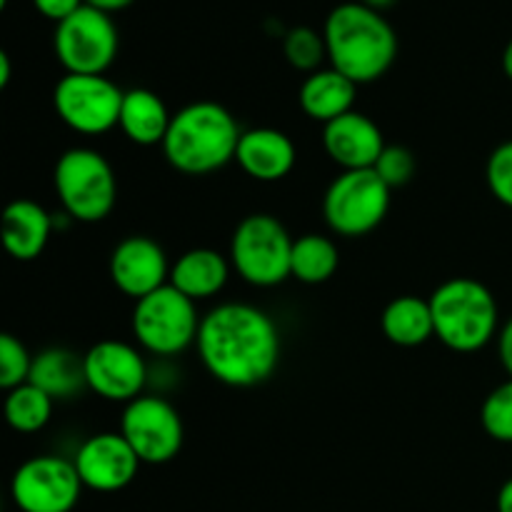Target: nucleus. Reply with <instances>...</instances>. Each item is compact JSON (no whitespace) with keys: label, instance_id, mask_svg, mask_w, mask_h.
I'll return each mask as SVG.
<instances>
[{"label":"nucleus","instance_id":"1","mask_svg":"<svg viewBox=\"0 0 512 512\" xmlns=\"http://www.w3.org/2000/svg\"><path fill=\"white\" fill-rule=\"evenodd\" d=\"M195 348L205 370L228 388L263 385L283 353L275 320L248 303H223L205 313Z\"/></svg>","mask_w":512,"mask_h":512},{"label":"nucleus","instance_id":"2","mask_svg":"<svg viewBox=\"0 0 512 512\" xmlns=\"http://www.w3.org/2000/svg\"><path fill=\"white\" fill-rule=\"evenodd\" d=\"M330 68L348 75L353 83H375L398 58V35L380 10L360 0L340 3L330 10L323 28Z\"/></svg>","mask_w":512,"mask_h":512},{"label":"nucleus","instance_id":"3","mask_svg":"<svg viewBox=\"0 0 512 512\" xmlns=\"http://www.w3.org/2000/svg\"><path fill=\"white\" fill-rule=\"evenodd\" d=\"M240 135L238 120L225 105L198 100L173 115L163 153L178 173L208 175L233 163Z\"/></svg>","mask_w":512,"mask_h":512},{"label":"nucleus","instance_id":"4","mask_svg":"<svg viewBox=\"0 0 512 512\" xmlns=\"http://www.w3.org/2000/svg\"><path fill=\"white\" fill-rule=\"evenodd\" d=\"M435 338L455 353H478L498 338L500 310L488 285L475 278H450L430 295Z\"/></svg>","mask_w":512,"mask_h":512},{"label":"nucleus","instance_id":"5","mask_svg":"<svg viewBox=\"0 0 512 512\" xmlns=\"http://www.w3.org/2000/svg\"><path fill=\"white\" fill-rule=\"evenodd\" d=\"M53 185L65 215L78 223H100L118 200L113 165L93 148L65 150L55 163Z\"/></svg>","mask_w":512,"mask_h":512},{"label":"nucleus","instance_id":"6","mask_svg":"<svg viewBox=\"0 0 512 512\" xmlns=\"http://www.w3.org/2000/svg\"><path fill=\"white\" fill-rule=\"evenodd\" d=\"M293 243L288 228L275 215L253 213L235 228L230 265L253 288H275L290 278Z\"/></svg>","mask_w":512,"mask_h":512},{"label":"nucleus","instance_id":"7","mask_svg":"<svg viewBox=\"0 0 512 512\" xmlns=\"http://www.w3.org/2000/svg\"><path fill=\"white\" fill-rule=\"evenodd\" d=\"M200 320L195 300L168 283L135 300L130 325L140 348L158 358H170L198 343Z\"/></svg>","mask_w":512,"mask_h":512},{"label":"nucleus","instance_id":"8","mask_svg":"<svg viewBox=\"0 0 512 512\" xmlns=\"http://www.w3.org/2000/svg\"><path fill=\"white\" fill-rule=\"evenodd\" d=\"M393 190L373 168L343 170L323 198L328 228L343 238H360L378 228L390 210Z\"/></svg>","mask_w":512,"mask_h":512},{"label":"nucleus","instance_id":"9","mask_svg":"<svg viewBox=\"0 0 512 512\" xmlns=\"http://www.w3.org/2000/svg\"><path fill=\"white\" fill-rule=\"evenodd\" d=\"M118 28L113 18L93 5H83L58 23L53 35L55 58L65 73L105 75L118 55Z\"/></svg>","mask_w":512,"mask_h":512},{"label":"nucleus","instance_id":"10","mask_svg":"<svg viewBox=\"0 0 512 512\" xmlns=\"http://www.w3.org/2000/svg\"><path fill=\"white\" fill-rule=\"evenodd\" d=\"M125 90L105 75L65 73L53 90V108L70 130L103 135L118 128Z\"/></svg>","mask_w":512,"mask_h":512},{"label":"nucleus","instance_id":"11","mask_svg":"<svg viewBox=\"0 0 512 512\" xmlns=\"http://www.w3.org/2000/svg\"><path fill=\"white\" fill-rule=\"evenodd\" d=\"M83 488L73 460L35 455L13 473L10 498L20 512H73Z\"/></svg>","mask_w":512,"mask_h":512},{"label":"nucleus","instance_id":"12","mask_svg":"<svg viewBox=\"0 0 512 512\" xmlns=\"http://www.w3.org/2000/svg\"><path fill=\"white\" fill-rule=\"evenodd\" d=\"M120 433L143 465H165L183 450L185 428L178 410L160 395H140L125 405Z\"/></svg>","mask_w":512,"mask_h":512},{"label":"nucleus","instance_id":"13","mask_svg":"<svg viewBox=\"0 0 512 512\" xmlns=\"http://www.w3.org/2000/svg\"><path fill=\"white\" fill-rule=\"evenodd\" d=\"M88 390L110 403H133L148 383V363L135 345L100 340L83 355Z\"/></svg>","mask_w":512,"mask_h":512},{"label":"nucleus","instance_id":"14","mask_svg":"<svg viewBox=\"0 0 512 512\" xmlns=\"http://www.w3.org/2000/svg\"><path fill=\"white\" fill-rule=\"evenodd\" d=\"M73 463L85 488L95 493L125 490L143 465L123 433L90 435L78 448Z\"/></svg>","mask_w":512,"mask_h":512},{"label":"nucleus","instance_id":"15","mask_svg":"<svg viewBox=\"0 0 512 512\" xmlns=\"http://www.w3.org/2000/svg\"><path fill=\"white\" fill-rule=\"evenodd\" d=\"M168 255L148 235H130L110 255V280L128 298H145L170 283Z\"/></svg>","mask_w":512,"mask_h":512},{"label":"nucleus","instance_id":"16","mask_svg":"<svg viewBox=\"0 0 512 512\" xmlns=\"http://www.w3.org/2000/svg\"><path fill=\"white\" fill-rule=\"evenodd\" d=\"M323 148L328 158L343 170H370L375 168L388 143L373 118L350 110L323 125Z\"/></svg>","mask_w":512,"mask_h":512},{"label":"nucleus","instance_id":"17","mask_svg":"<svg viewBox=\"0 0 512 512\" xmlns=\"http://www.w3.org/2000/svg\"><path fill=\"white\" fill-rule=\"evenodd\" d=\"M298 160V150L288 133L278 128L243 130L235 163L258 183H278L288 178Z\"/></svg>","mask_w":512,"mask_h":512},{"label":"nucleus","instance_id":"18","mask_svg":"<svg viewBox=\"0 0 512 512\" xmlns=\"http://www.w3.org/2000/svg\"><path fill=\"white\" fill-rule=\"evenodd\" d=\"M55 220L48 210L30 198H18L3 210V245L8 255L20 263L40 258L48 248Z\"/></svg>","mask_w":512,"mask_h":512},{"label":"nucleus","instance_id":"19","mask_svg":"<svg viewBox=\"0 0 512 512\" xmlns=\"http://www.w3.org/2000/svg\"><path fill=\"white\" fill-rule=\"evenodd\" d=\"M230 258L213 248H193L180 255L170 268V285L190 300L215 298L220 290L228 285L230 278Z\"/></svg>","mask_w":512,"mask_h":512},{"label":"nucleus","instance_id":"20","mask_svg":"<svg viewBox=\"0 0 512 512\" xmlns=\"http://www.w3.org/2000/svg\"><path fill=\"white\" fill-rule=\"evenodd\" d=\"M358 95V83L335 68H320L303 80L298 93L300 110L315 123L328 125L330 120L350 113Z\"/></svg>","mask_w":512,"mask_h":512},{"label":"nucleus","instance_id":"21","mask_svg":"<svg viewBox=\"0 0 512 512\" xmlns=\"http://www.w3.org/2000/svg\"><path fill=\"white\" fill-rule=\"evenodd\" d=\"M170 120H173V115L158 93L148 88L125 90L118 128L123 130L130 143L140 145V148L163 145Z\"/></svg>","mask_w":512,"mask_h":512},{"label":"nucleus","instance_id":"22","mask_svg":"<svg viewBox=\"0 0 512 512\" xmlns=\"http://www.w3.org/2000/svg\"><path fill=\"white\" fill-rule=\"evenodd\" d=\"M383 335L398 348H418L425 345L435 335L433 310L430 300L418 298V295H400L390 300L380 318Z\"/></svg>","mask_w":512,"mask_h":512},{"label":"nucleus","instance_id":"23","mask_svg":"<svg viewBox=\"0 0 512 512\" xmlns=\"http://www.w3.org/2000/svg\"><path fill=\"white\" fill-rule=\"evenodd\" d=\"M28 383L38 385L53 400L75 398L80 390L88 388L83 358L68 348L43 350V353L33 355V368H30Z\"/></svg>","mask_w":512,"mask_h":512},{"label":"nucleus","instance_id":"24","mask_svg":"<svg viewBox=\"0 0 512 512\" xmlns=\"http://www.w3.org/2000/svg\"><path fill=\"white\" fill-rule=\"evenodd\" d=\"M340 265L338 245L318 233H308L293 243L290 275L305 285L328 283Z\"/></svg>","mask_w":512,"mask_h":512},{"label":"nucleus","instance_id":"25","mask_svg":"<svg viewBox=\"0 0 512 512\" xmlns=\"http://www.w3.org/2000/svg\"><path fill=\"white\" fill-rule=\"evenodd\" d=\"M53 403L55 400L45 390H40L38 385L23 383L18 388L8 390L3 413L15 433L30 435L38 433V430H43L50 423V418H53Z\"/></svg>","mask_w":512,"mask_h":512},{"label":"nucleus","instance_id":"26","mask_svg":"<svg viewBox=\"0 0 512 512\" xmlns=\"http://www.w3.org/2000/svg\"><path fill=\"white\" fill-rule=\"evenodd\" d=\"M283 53L295 70H303L308 75L323 68V60H328L323 33L310 25H298V28L288 30L283 40Z\"/></svg>","mask_w":512,"mask_h":512},{"label":"nucleus","instance_id":"27","mask_svg":"<svg viewBox=\"0 0 512 512\" xmlns=\"http://www.w3.org/2000/svg\"><path fill=\"white\" fill-rule=\"evenodd\" d=\"M483 430L498 443H512V378L493 390L480 408Z\"/></svg>","mask_w":512,"mask_h":512},{"label":"nucleus","instance_id":"28","mask_svg":"<svg viewBox=\"0 0 512 512\" xmlns=\"http://www.w3.org/2000/svg\"><path fill=\"white\" fill-rule=\"evenodd\" d=\"M30 368H33V355L28 353V348L15 335H0V388L13 390L28 383Z\"/></svg>","mask_w":512,"mask_h":512},{"label":"nucleus","instance_id":"29","mask_svg":"<svg viewBox=\"0 0 512 512\" xmlns=\"http://www.w3.org/2000/svg\"><path fill=\"white\" fill-rule=\"evenodd\" d=\"M415 168H418L415 155L410 153L405 145H388V148L383 150V155L378 158V163H375L373 170L383 178V183L393 190V188H403V185H408L410 180H413Z\"/></svg>","mask_w":512,"mask_h":512},{"label":"nucleus","instance_id":"30","mask_svg":"<svg viewBox=\"0 0 512 512\" xmlns=\"http://www.w3.org/2000/svg\"><path fill=\"white\" fill-rule=\"evenodd\" d=\"M485 178H488V188L493 198L512 208V140L498 145L490 153Z\"/></svg>","mask_w":512,"mask_h":512},{"label":"nucleus","instance_id":"31","mask_svg":"<svg viewBox=\"0 0 512 512\" xmlns=\"http://www.w3.org/2000/svg\"><path fill=\"white\" fill-rule=\"evenodd\" d=\"M35 10L40 15H45L48 20H55V23H63L65 18L80 10L85 5V0H33Z\"/></svg>","mask_w":512,"mask_h":512},{"label":"nucleus","instance_id":"32","mask_svg":"<svg viewBox=\"0 0 512 512\" xmlns=\"http://www.w3.org/2000/svg\"><path fill=\"white\" fill-rule=\"evenodd\" d=\"M498 355L500 363H503L505 373L512 378V318L500 328L498 333Z\"/></svg>","mask_w":512,"mask_h":512},{"label":"nucleus","instance_id":"33","mask_svg":"<svg viewBox=\"0 0 512 512\" xmlns=\"http://www.w3.org/2000/svg\"><path fill=\"white\" fill-rule=\"evenodd\" d=\"M133 3H135V0H85V5H93V8L103 10V13H108V15L118 13V10L130 8Z\"/></svg>","mask_w":512,"mask_h":512},{"label":"nucleus","instance_id":"34","mask_svg":"<svg viewBox=\"0 0 512 512\" xmlns=\"http://www.w3.org/2000/svg\"><path fill=\"white\" fill-rule=\"evenodd\" d=\"M498 512H512V478L500 488L498 493Z\"/></svg>","mask_w":512,"mask_h":512},{"label":"nucleus","instance_id":"35","mask_svg":"<svg viewBox=\"0 0 512 512\" xmlns=\"http://www.w3.org/2000/svg\"><path fill=\"white\" fill-rule=\"evenodd\" d=\"M10 75H13V65H10V55L5 50H0V88L10 83Z\"/></svg>","mask_w":512,"mask_h":512},{"label":"nucleus","instance_id":"36","mask_svg":"<svg viewBox=\"0 0 512 512\" xmlns=\"http://www.w3.org/2000/svg\"><path fill=\"white\" fill-rule=\"evenodd\" d=\"M503 70H505V75L512 80V40L505 45V50H503Z\"/></svg>","mask_w":512,"mask_h":512},{"label":"nucleus","instance_id":"37","mask_svg":"<svg viewBox=\"0 0 512 512\" xmlns=\"http://www.w3.org/2000/svg\"><path fill=\"white\" fill-rule=\"evenodd\" d=\"M360 3L368 5V8H373V10H380V13H383V10L390 8V5H393L395 0H360Z\"/></svg>","mask_w":512,"mask_h":512}]
</instances>
